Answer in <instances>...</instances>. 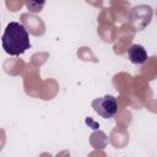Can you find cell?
Wrapping results in <instances>:
<instances>
[{
	"instance_id": "1",
	"label": "cell",
	"mask_w": 157,
	"mask_h": 157,
	"mask_svg": "<svg viewBox=\"0 0 157 157\" xmlns=\"http://www.w3.org/2000/svg\"><path fill=\"white\" fill-rule=\"evenodd\" d=\"M4 50L12 56H18L23 54L29 47V37L23 27V25L18 22H10L2 34L1 38Z\"/></svg>"
},
{
	"instance_id": "4",
	"label": "cell",
	"mask_w": 157,
	"mask_h": 157,
	"mask_svg": "<svg viewBox=\"0 0 157 157\" xmlns=\"http://www.w3.org/2000/svg\"><path fill=\"white\" fill-rule=\"evenodd\" d=\"M45 5V0H26V6L29 12L37 13L42 11V9Z\"/></svg>"
},
{
	"instance_id": "3",
	"label": "cell",
	"mask_w": 157,
	"mask_h": 157,
	"mask_svg": "<svg viewBox=\"0 0 157 157\" xmlns=\"http://www.w3.org/2000/svg\"><path fill=\"white\" fill-rule=\"evenodd\" d=\"M128 56L134 64H144L147 60V53L145 48L140 44H132L128 49Z\"/></svg>"
},
{
	"instance_id": "2",
	"label": "cell",
	"mask_w": 157,
	"mask_h": 157,
	"mask_svg": "<svg viewBox=\"0 0 157 157\" xmlns=\"http://www.w3.org/2000/svg\"><path fill=\"white\" fill-rule=\"evenodd\" d=\"M92 108L102 118L109 119V118L114 117L117 114V112H118L117 98L114 96H110V94H107V96L96 98L92 102Z\"/></svg>"
}]
</instances>
